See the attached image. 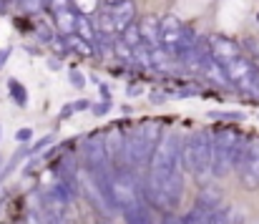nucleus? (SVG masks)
<instances>
[{
    "label": "nucleus",
    "mask_w": 259,
    "mask_h": 224,
    "mask_svg": "<svg viewBox=\"0 0 259 224\" xmlns=\"http://www.w3.org/2000/svg\"><path fill=\"white\" fill-rule=\"evenodd\" d=\"M161 141V126L159 124H144L139 126L131 136H126V159H128V169L136 171L144 164L151 161L154 151Z\"/></svg>",
    "instance_id": "obj_1"
},
{
    "label": "nucleus",
    "mask_w": 259,
    "mask_h": 224,
    "mask_svg": "<svg viewBox=\"0 0 259 224\" xmlns=\"http://www.w3.org/2000/svg\"><path fill=\"white\" fill-rule=\"evenodd\" d=\"M181 164L196 179H204L206 174H211V134L209 131H196L184 141Z\"/></svg>",
    "instance_id": "obj_2"
},
{
    "label": "nucleus",
    "mask_w": 259,
    "mask_h": 224,
    "mask_svg": "<svg viewBox=\"0 0 259 224\" xmlns=\"http://www.w3.org/2000/svg\"><path fill=\"white\" fill-rule=\"evenodd\" d=\"M242 136L234 129H222L211 136V176H227L234 164V151Z\"/></svg>",
    "instance_id": "obj_3"
},
{
    "label": "nucleus",
    "mask_w": 259,
    "mask_h": 224,
    "mask_svg": "<svg viewBox=\"0 0 259 224\" xmlns=\"http://www.w3.org/2000/svg\"><path fill=\"white\" fill-rule=\"evenodd\" d=\"M111 194H113V204H116L121 212H123L126 207L141 202V192H139V184H136V176L131 174V169H123V171H116V174H113Z\"/></svg>",
    "instance_id": "obj_4"
},
{
    "label": "nucleus",
    "mask_w": 259,
    "mask_h": 224,
    "mask_svg": "<svg viewBox=\"0 0 259 224\" xmlns=\"http://www.w3.org/2000/svg\"><path fill=\"white\" fill-rule=\"evenodd\" d=\"M242 184L247 189H257L259 186V139L254 141H247V149H244V159L237 169Z\"/></svg>",
    "instance_id": "obj_5"
},
{
    "label": "nucleus",
    "mask_w": 259,
    "mask_h": 224,
    "mask_svg": "<svg viewBox=\"0 0 259 224\" xmlns=\"http://www.w3.org/2000/svg\"><path fill=\"white\" fill-rule=\"evenodd\" d=\"M206 48H209V53L219 61V63H229V61H234L237 56H242V48H239V43L237 41H232V38H227V35H211L209 41H206Z\"/></svg>",
    "instance_id": "obj_6"
},
{
    "label": "nucleus",
    "mask_w": 259,
    "mask_h": 224,
    "mask_svg": "<svg viewBox=\"0 0 259 224\" xmlns=\"http://www.w3.org/2000/svg\"><path fill=\"white\" fill-rule=\"evenodd\" d=\"M199 73L204 76V78H209L211 83H217V86H232V81H229V73H227L224 63H219V61L209 53V48H206V51H204V56H201Z\"/></svg>",
    "instance_id": "obj_7"
},
{
    "label": "nucleus",
    "mask_w": 259,
    "mask_h": 224,
    "mask_svg": "<svg viewBox=\"0 0 259 224\" xmlns=\"http://www.w3.org/2000/svg\"><path fill=\"white\" fill-rule=\"evenodd\" d=\"M181 30H184V23L179 15H164L161 18V46L174 51L181 41Z\"/></svg>",
    "instance_id": "obj_8"
},
{
    "label": "nucleus",
    "mask_w": 259,
    "mask_h": 224,
    "mask_svg": "<svg viewBox=\"0 0 259 224\" xmlns=\"http://www.w3.org/2000/svg\"><path fill=\"white\" fill-rule=\"evenodd\" d=\"M222 189L219 186H204L201 192H199V197H196V202H194V209H199L201 214H211V212H217L219 207H222Z\"/></svg>",
    "instance_id": "obj_9"
},
{
    "label": "nucleus",
    "mask_w": 259,
    "mask_h": 224,
    "mask_svg": "<svg viewBox=\"0 0 259 224\" xmlns=\"http://www.w3.org/2000/svg\"><path fill=\"white\" fill-rule=\"evenodd\" d=\"M181 194H184V176H181V169H176L171 176L166 179L164 192H161V202H164V207L174 209V207L181 202Z\"/></svg>",
    "instance_id": "obj_10"
},
{
    "label": "nucleus",
    "mask_w": 259,
    "mask_h": 224,
    "mask_svg": "<svg viewBox=\"0 0 259 224\" xmlns=\"http://www.w3.org/2000/svg\"><path fill=\"white\" fill-rule=\"evenodd\" d=\"M111 18H113V23H116V30L121 33L126 25L134 23V18H136V3H134V0H121V3H116V5L111 8Z\"/></svg>",
    "instance_id": "obj_11"
},
{
    "label": "nucleus",
    "mask_w": 259,
    "mask_h": 224,
    "mask_svg": "<svg viewBox=\"0 0 259 224\" xmlns=\"http://www.w3.org/2000/svg\"><path fill=\"white\" fill-rule=\"evenodd\" d=\"M141 25V35H144V43L146 46H161V18L156 15H144V20L139 23Z\"/></svg>",
    "instance_id": "obj_12"
},
{
    "label": "nucleus",
    "mask_w": 259,
    "mask_h": 224,
    "mask_svg": "<svg viewBox=\"0 0 259 224\" xmlns=\"http://www.w3.org/2000/svg\"><path fill=\"white\" fill-rule=\"evenodd\" d=\"M123 219H126V224H154L151 209H149V204L144 199L131 204V207H126L123 209Z\"/></svg>",
    "instance_id": "obj_13"
},
{
    "label": "nucleus",
    "mask_w": 259,
    "mask_h": 224,
    "mask_svg": "<svg viewBox=\"0 0 259 224\" xmlns=\"http://www.w3.org/2000/svg\"><path fill=\"white\" fill-rule=\"evenodd\" d=\"M242 222H244L242 212L237 207H224V204L217 212H211L209 219H206V224H242Z\"/></svg>",
    "instance_id": "obj_14"
},
{
    "label": "nucleus",
    "mask_w": 259,
    "mask_h": 224,
    "mask_svg": "<svg viewBox=\"0 0 259 224\" xmlns=\"http://www.w3.org/2000/svg\"><path fill=\"white\" fill-rule=\"evenodd\" d=\"M66 41H68V46H71V53H76V56H81V58H93V56H96V46H93L91 41H86V38H81L78 33H68Z\"/></svg>",
    "instance_id": "obj_15"
},
{
    "label": "nucleus",
    "mask_w": 259,
    "mask_h": 224,
    "mask_svg": "<svg viewBox=\"0 0 259 224\" xmlns=\"http://www.w3.org/2000/svg\"><path fill=\"white\" fill-rule=\"evenodd\" d=\"M174 51H169V48H164V46H154L151 48V68H156V71H169L174 63Z\"/></svg>",
    "instance_id": "obj_16"
},
{
    "label": "nucleus",
    "mask_w": 259,
    "mask_h": 224,
    "mask_svg": "<svg viewBox=\"0 0 259 224\" xmlns=\"http://www.w3.org/2000/svg\"><path fill=\"white\" fill-rule=\"evenodd\" d=\"M96 30H98V35H108V38H113L118 30H116V23H113V18H111V10H106V13H98V18H96Z\"/></svg>",
    "instance_id": "obj_17"
},
{
    "label": "nucleus",
    "mask_w": 259,
    "mask_h": 224,
    "mask_svg": "<svg viewBox=\"0 0 259 224\" xmlns=\"http://www.w3.org/2000/svg\"><path fill=\"white\" fill-rule=\"evenodd\" d=\"M56 20H58V28L63 30V35H68V33H76V15H73L68 8H63V10H56Z\"/></svg>",
    "instance_id": "obj_18"
},
{
    "label": "nucleus",
    "mask_w": 259,
    "mask_h": 224,
    "mask_svg": "<svg viewBox=\"0 0 259 224\" xmlns=\"http://www.w3.org/2000/svg\"><path fill=\"white\" fill-rule=\"evenodd\" d=\"M121 38H123V43H128L131 48L141 46V43H144V35H141V25H139V23H131V25H126V28L121 30Z\"/></svg>",
    "instance_id": "obj_19"
},
{
    "label": "nucleus",
    "mask_w": 259,
    "mask_h": 224,
    "mask_svg": "<svg viewBox=\"0 0 259 224\" xmlns=\"http://www.w3.org/2000/svg\"><path fill=\"white\" fill-rule=\"evenodd\" d=\"M76 33L81 35V38H86V41H96V35H98V30L93 28V23L88 20V15H76Z\"/></svg>",
    "instance_id": "obj_20"
},
{
    "label": "nucleus",
    "mask_w": 259,
    "mask_h": 224,
    "mask_svg": "<svg viewBox=\"0 0 259 224\" xmlns=\"http://www.w3.org/2000/svg\"><path fill=\"white\" fill-rule=\"evenodd\" d=\"M8 91H10V96H13V101L18 106H28V91H25V86H20V81L10 78L8 81Z\"/></svg>",
    "instance_id": "obj_21"
},
{
    "label": "nucleus",
    "mask_w": 259,
    "mask_h": 224,
    "mask_svg": "<svg viewBox=\"0 0 259 224\" xmlns=\"http://www.w3.org/2000/svg\"><path fill=\"white\" fill-rule=\"evenodd\" d=\"M35 38H38L40 43H51V41L56 38L51 23H46V20H35Z\"/></svg>",
    "instance_id": "obj_22"
},
{
    "label": "nucleus",
    "mask_w": 259,
    "mask_h": 224,
    "mask_svg": "<svg viewBox=\"0 0 259 224\" xmlns=\"http://www.w3.org/2000/svg\"><path fill=\"white\" fill-rule=\"evenodd\" d=\"M25 156H30V149H18V151H15V154H13V159H10V161L5 164V169H3V174H0V179H5V176H10V174H13V169H15V166H18V164H20V161H23Z\"/></svg>",
    "instance_id": "obj_23"
},
{
    "label": "nucleus",
    "mask_w": 259,
    "mask_h": 224,
    "mask_svg": "<svg viewBox=\"0 0 259 224\" xmlns=\"http://www.w3.org/2000/svg\"><path fill=\"white\" fill-rule=\"evenodd\" d=\"M134 61H136L139 66L151 68V48H146V43L136 46V48H134Z\"/></svg>",
    "instance_id": "obj_24"
},
{
    "label": "nucleus",
    "mask_w": 259,
    "mask_h": 224,
    "mask_svg": "<svg viewBox=\"0 0 259 224\" xmlns=\"http://www.w3.org/2000/svg\"><path fill=\"white\" fill-rule=\"evenodd\" d=\"M53 51H56V56L58 58H66L68 53H71V46H68V41H66V35H56L51 43H48Z\"/></svg>",
    "instance_id": "obj_25"
},
{
    "label": "nucleus",
    "mask_w": 259,
    "mask_h": 224,
    "mask_svg": "<svg viewBox=\"0 0 259 224\" xmlns=\"http://www.w3.org/2000/svg\"><path fill=\"white\" fill-rule=\"evenodd\" d=\"M46 3L48 0H18V8L23 10V13H40L43 8H46Z\"/></svg>",
    "instance_id": "obj_26"
},
{
    "label": "nucleus",
    "mask_w": 259,
    "mask_h": 224,
    "mask_svg": "<svg viewBox=\"0 0 259 224\" xmlns=\"http://www.w3.org/2000/svg\"><path fill=\"white\" fill-rule=\"evenodd\" d=\"M108 108H111V98H103L98 106H91L93 116H103V114H108Z\"/></svg>",
    "instance_id": "obj_27"
},
{
    "label": "nucleus",
    "mask_w": 259,
    "mask_h": 224,
    "mask_svg": "<svg viewBox=\"0 0 259 224\" xmlns=\"http://www.w3.org/2000/svg\"><path fill=\"white\" fill-rule=\"evenodd\" d=\"M209 116H211V119H242L239 111H211Z\"/></svg>",
    "instance_id": "obj_28"
},
{
    "label": "nucleus",
    "mask_w": 259,
    "mask_h": 224,
    "mask_svg": "<svg viewBox=\"0 0 259 224\" xmlns=\"http://www.w3.org/2000/svg\"><path fill=\"white\" fill-rule=\"evenodd\" d=\"M30 139H33V129H20L15 134V141L18 144H30Z\"/></svg>",
    "instance_id": "obj_29"
},
{
    "label": "nucleus",
    "mask_w": 259,
    "mask_h": 224,
    "mask_svg": "<svg viewBox=\"0 0 259 224\" xmlns=\"http://www.w3.org/2000/svg\"><path fill=\"white\" fill-rule=\"evenodd\" d=\"M71 83H73L76 88H83V86H86V76L81 73V71H71Z\"/></svg>",
    "instance_id": "obj_30"
},
{
    "label": "nucleus",
    "mask_w": 259,
    "mask_h": 224,
    "mask_svg": "<svg viewBox=\"0 0 259 224\" xmlns=\"http://www.w3.org/2000/svg\"><path fill=\"white\" fill-rule=\"evenodd\" d=\"M51 144H53V134H51V136H46V139H40V141L30 149V156H33V154H38V151H43L46 146H51Z\"/></svg>",
    "instance_id": "obj_31"
},
{
    "label": "nucleus",
    "mask_w": 259,
    "mask_h": 224,
    "mask_svg": "<svg viewBox=\"0 0 259 224\" xmlns=\"http://www.w3.org/2000/svg\"><path fill=\"white\" fill-rule=\"evenodd\" d=\"M25 224H48V222H46V214H43V212H40V214L30 212V214H28V219H25Z\"/></svg>",
    "instance_id": "obj_32"
},
{
    "label": "nucleus",
    "mask_w": 259,
    "mask_h": 224,
    "mask_svg": "<svg viewBox=\"0 0 259 224\" xmlns=\"http://www.w3.org/2000/svg\"><path fill=\"white\" fill-rule=\"evenodd\" d=\"M73 3L83 5V0H73ZM93 8H96V0H86V15H88V13H93Z\"/></svg>",
    "instance_id": "obj_33"
},
{
    "label": "nucleus",
    "mask_w": 259,
    "mask_h": 224,
    "mask_svg": "<svg viewBox=\"0 0 259 224\" xmlns=\"http://www.w3.org/2000/svg\"><path fill=\"white\" fill-rule=\"evenodd\" d=\"M73 108H76V111H83V108H91V103L83 98V101H76V103H73Z\"/></svg>",
    "instance_id": "obj_34"
},
{
    "label": "nucleus",
    "mask_w": 259,
    "mask_h": 224,
    "mask_svg": "<svg viewBox=\"0 0 259 224\" xmlns=\"http://www.w3.org/2000/svg\"><path fill=\"white\" fill-rule=\"evenodd\" d=\"M8 56H10V48H3V51H0V66H5Z\"/></svg>",
    "instance_id": "obj_35"
},
{
    "label": "nucleus",
    "mask_w": 259,
    "mask_h": 224,
    "mask_svg": "<svg viewBox=\"0 0 259 224\" xmlns=\"http://www.w3.org/2000/svg\"><path fill=\"white\" fill-rule=\"evenodd\" d=\"M116 3H121V0H103V5H108V8H113Z\"/></svg>",
    "instance_id": "obj_36"
},
{
    "label": "nucleus",
    "mask_w": 259,
    "mask_h": 224,
    "mask_svg": "<svg viewBox=\"0 0 259 224\" xmlns=\"http://www.w3.org/2000/svg\"><path fill=\"white\" fill-rule=\"evenodd\" d=\"M0 10H5V3H0Z\"/></svg>",
    "instance_id": "obj_37"
},
{
    "label": "nucleus",
    "mask_w": 259,
    "mask_h": 224,
    "mask_svg": "<svg viewBox=\"0 0 259 224\" xmlns=\"http://www.w3.org/2000/svg\"><path fill=\"white\" fill-rule=\"evenodd\" d=\"M257 23H259V13H257Z\"/></svg>",
    "instance_id": "obj_38"
}]
</instances>
